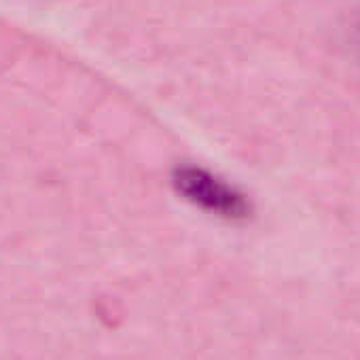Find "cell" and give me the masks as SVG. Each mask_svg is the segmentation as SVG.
Returning <instances> with one entry per match:
<instances>
[{
    "label": "cell",
    "mask_w": 360,
    "mask_h": 360,
    "mask_svg": "<svg viewBox=\"0 0 360 360\" xmlns=\"http://www.w3.org/2000/svg\"><path fill=\"white\" fill-rule=\"evenodd\" d=\"M172 187L189 206L221 221H246L252 212L244 191L198 163L176 165L172 169Z\"/></svg>",
    "instance_id": "1"
},
{
    "label": "cell",
    "mask_w": 360,
    "mask_h": 360,
    "mask_svg": "<svg viewBox=\"0 0 360 360\" xmlns=\"http://www.w3.org/2000/svg\"><path fill=\"white\" fill-rule=\"evenodd\" d=\"M358 56H360V30H358Z\"/></svg>",
    "instance_id": "2"
}]
</instances>
